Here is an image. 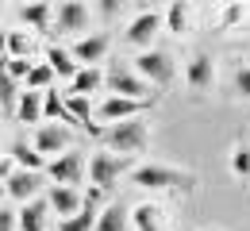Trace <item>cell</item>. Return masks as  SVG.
Returning <instances> with one entry per match:
<instances>
[{
    "label": "cell",
    "instance_id": "obj_33",
    "mask_svg": "<svg viewBox=\"0 0 250 231\" xmlns=\"http://www.w3.org/2000/svg\"><path fill=\"white\" fill-rule=\"evenodd\" d=\"M0 58H8V35L0 31Z\"/></svg>",
    "mask_w": 250,
    "mask_h": 231
},
{
    "label": "cell",
    "instance_id": "obj_25",
    "mask_svg": "<svg viewBox=\"0 0 250 231\" xmlns=\"http://www.w3.org/2000/svg\"><path fill=\"white\" fill-rule=\"evenodd\" d=\"M42 116H54V124H58V120H62V124H73V120H69V112H65V104L58 100V93H54V89L42 97Z\"/></svg>",
    "mask_w": 250,
    "mask_h": 231
},
{
    "label": "cell",
    "instance_id": "obj_22",
    "mask_svg": "<svg viewBox=\"0 0 250 231\" xmlns=\"http://www.w3.org/2000/svg\"><path fill=\"white\" fill-rule=\"evenodd\" d=\"M131 220H135V228H139V231H166L162 212H158L154 204H139V208L131 212Z\"/></svg>",
    "mask_w": 250,
    "mask_h": 231
},
{
    "label": "cell",
    "instance_id": "obj_28",
    "mask_svg": "<svg viewBox=\"0 0 250 231\" xmlns=\"http://www.w3.org/2000/svg\"><path fill=\"white\" fill-rule=\"evenodd\" d=\"M50 77H54V73H50V66H46V62H42V66H31L27 69V89H39V85H50Z\"/></svg>",
    "mask_w": 250,
    "mask_h": 231
},
{
    "label": "cell",
    "instance_id": "obj_12",
    "mask_svg": "<svg viewBox=\"0 0 250 231\" xmlns=\"http://www.w3.org/2000/svg\"><path fill=\"white\" fill-rule=\"evenodd\" d=\"M139 108H150L146 100H124V97H112L100 104V112H96V127L100 124H124V116H135Z\"/></svg>",
    "mask_w": 250,
    "mask_h": 231
},
{
    "label": "cell",
    "instance_id": "obj_7",
    "mask_svg": "<svg viewBox=\"0 0 250 231\" xmlns=\"http://www.w3.org/2000/svg\"><path fill=\"white\" fill-rule=\"evenodd\" d=\"M54 27H58V35L85 31V27H89V4H77V0L58 4V12H54Z\"/></svg>",
    "mask_w": 250,
    "mask_h": 231
},
{
    "label": "cell",
    "instance_id": "obj_27",
    "mask_svg": "<svg viewBox=\"0 0 250 231\" xmlns=\"http://www.w3.org/2000/svg\"><path fill=\"white\" fill-rule=\"evenodd\" d=\"M231 173L235 177H250V147H239L231 154Z\"/></svg>",
    "mask_w": 250,
    "mask_h": 231
},
{
    "label": "cell",
    "instance_id": "obj_32",
    "mask_svg": "<svg viewBox=\"0 0 250 231\" xmlns=\"http://www.w3.org/2000/svg\"><path fill=\"white\" fill-rule=\"evenodd\" d=\"M116 8H120V4H112V0H104V4H96V12H100V16H116Z\"/></svg>",
    "mask_w": 250,
    "mask_h": 231
},
{
    "label": "cell",
    "instance_id": "obj_18",
    "mask_svg": "<svg viewBox=\"0 0 250 231\" xmlns=\"http://www.w3.org/2000/svg\"><path fill=\"white\" fill-rule=\"evenodd\" d=\"M96 220H100L96 204H81V212H77V216L58 220V231H96Z\"/></svg>",
    "mask_w": 250,
    "mask_h": 231
},
{
    "label": "cell",
    "instance_id": "obj_4",
    "mask_svg": "<svg viewBox=\"0 0 250 231\" xmlns=\"http://www.w3.org/2000/svg\"><path fill=\"white\" fill-rule=\"evenodd\" d=\"M135 69H139L143 77H150L154 85H169V81L177 77V66H173V54H169V50H146V54H139V58H135Z\"/></svg>",
    "mask_w": 250,
    "mask_h": 231
},
{
    "label": "cell",
    "instance_id": "obj_24",
    "mask_svg": "<svg viewBox=\"0 0 250 231\" xmlns=\"http://www.w3.org/2000/svg\"><path fill=\"white\" fill-rule=\"evenodd\" d=\"M162 23H166V27H169L173 35H181V31L188 27V4H169V8H166V20H162Z\"/></svg>",
    "mask_w": 250,
    "mask_h": 231
},
{
    "label": "cell",
    "instance_id": "obj_11",
    "mask_svg": "<svg viewBox=\"0 0 250 231\" xmlns=\"http://www.w3.org/2000/svg\"><path fill=\"white\" fill-rule=\"evenodd\" d=\"M39 189H42V173H27V169L8 173V185H4V193L12 200H35Z\"/></svg>",
    "mask_w": 250,
    "mask_h": 231
},
{
    "label": "cell",
    "instance_id": "obj_13",
    "mask_svg": "<svg viewBox=\"0 0 250 231\" xmlns=\"http://www.w3.org/2000/svg\"><path fill=\"white\" fill-rule=\"evenodd\" d=\"M104 50H108V35H85V39L73 42L69 54H73V62H85V69H89L104 58Z\"/></svg>",
    "mask_w": 250,
    "mask_h": 231
},
{
    "label": "cell",
    "instance_id": "obj_20",
    "mask_svg": "<svg viewBox=\"0 0 250 231\" xmlns=\"http://www.w3.org/2000/svg\"><path fill=\"white\" fill-rule=\"evenodd\" d=\"M46 66H50V73H58V77H69V81H73V73H77V62H73V54H69V50H62V46H50V50H46Z\"/></svg>",
    "mask_w": 250,
    "mask_h": 231
},
{
    "label": "cell",
    "instance_id": "obj_30",
    "mask_svg": "<svg viewBox=\"0 0 250 231\" xmlns=\"http://www.w3.org/2000/svg\"><path fill=\"white\" fill-rule=\"evenodd\" d=\"M235 93L250 100V66H239V69H235Z\"/></svg>",
    "mask_w": 250,
    "mask_h": 231
},
{
    "label": "cell",
    "instance_id": "obj_29",
    "mask_svg": "<svg viewBox=\"0 0 250 231\" xmlns=\"http://www.w3.org/2000/svg\"><path fill=\"white\" fill-rule=\"evenodd\" d=\"M4 69H8V77H12V81H27L31 62H27V58H4Z\"/></svg>",
    "mask_w": 250,
    "mask_h": 231
},
{
    "label": "cell",
    "instance_id": "obj_23",
    "mask_svg": "<svg viewBox=\"0 0 250 231\" xmlns=\"http://www.w3.org/2000/svg\"><path fill=\"white\" fill-rule=\"evenodd\" d=\"M96 231H127V208L124 204H108L96 220Z\"/></svg>",
    "mask_w": 250,
    "mask_h": 231
},
{
    "label": "cell",
    "instance_id": "obj_16",
    "mask_svg": "<svg viewBox=\"0 0 250 231\" xmlns=\"http://www.w3.org/2000/svg\"><path fill=\"white\" fill-rule=\"evenodd\" d=\"M8 154L20 162V169H27V173H42V169H46V158H42L35 147H27V143H12Z\"/></svg>",
    "mask_w": 250,
    "mask_h": 231
},
{
    "label": "cell",
    "instance_id": "obj_26",
    "mask_svg": "<svg viewBox=\"0 0 250 231\" xmlns=\"http://www.w3.org/2000/svg\"><path fill=\"white\" fill-rule=\"evenodd\" d=\"M31 54V39L23 31H12L8 35V58H27Z\"/></svg>",
    "mask_w": 250,
    "mask_h": 231
},
{
    "label": "cell",
    "instance_id": "obj_1",
    "mask_svg": "<svg viewBox=\"0 0 250 231\" xmlns=\"http://www.w3.org/2000/svg\"><path fill=\"white\" fill-rule=\"evenodd\" d=\"M100 139L112 147V154H139V150H146L150 147V131H146V124L143 120H124V124H112L108 131H100Z\"/></svg>",
    "mask_w": 250,
    "mask_h": 231
},
{
    "label": "cell",
    "instance_id": "obj_2",
    "mask_svg": "<svg viewBox=\"0 0 250 231\" xmlns=\"http://www.w3.org/2000/svg\"><path fill=\"white\" fill-rule=\"evenodd\" d=\"M131 181L139 189H177V193H188L196 185L188 169H173V166H139L131 173Z\"/></svg>",
    "mask_w": 250,
    "mask_h": 231
},
{
    "label": "cell",
    "instance_id": "obj_17",
    "mask_svg": "<svg viewBox=\"0 0 250 231\" xmlns=\"http://www.w3.org/2000/svg\"><path fill=\"white\" fill-rule=\"evenodd\" d=\"M20 20L31 23L35 31H50V27H54V8H50V4H23V8H20Z\"/></svg>",
    "mask_w": 250,
    "mask_h": 231
},
{
    "label": "cell",
    "instance_id": "obj_6",
    "mask_svg": "<svg viewBox=\"0 0 250 231\" xmlns=\"http://www.w3.org/2000/svg\"><path fill=\"white\" fill-rule=\"evenodd\" d=\"M108 85H112V93L124 100H146V104H154V97H150V89H146V81H139L135 73H127L120 62L112 66V73H108Z\"/></svg>",
    "mask_w": 250,
    "mask_h": 231
},
{
    "label": "cell",
    "instance_id": "obj_5",
    "mask_svg": "<svg viewBox=\"0 0 250 231\" xmlns=\"http://www.w3.org/2000/svg\"><path fill=\"white\" fill-rule=\"evenodd\" d=\"M46 177H54V185L73 189V185L85 177V162H81V154H77V150H62L54 162H46Z\"/></svg>",
    "mask_w": 250,
    "mask_h": 231
},
{
    "label": "cell",
    "instance_id": "obj_15",
    "mask_svg": "<svg viewBox=\"0 0 250 231\" xmlns=\"http://www.w3.org/2000/svg\"><path fill=\"white\" fill-rule=\"evenodd\" d=\"M46 216H50L46 200H27V208L20 212V231H46Z\"/></svg>",
    "mask_w": 250,
    "mask_h": 231
},
{
    "label": "cell",
    "instance_id": "obj_19",
    "mask_svg": "<svg viewBox=\"0 0 250 231\" xmlns=\"http://www.w3.org/2000/svg\"><path fill=\"white\" fill-rule=\"evenodd\" d=\"M16 120L20 124H39L42 120V97L39 93H20V104H16Z\"/></svg>",
    "mask_w": 250,
    "mask_h": 231
},
{
    "label": "cell",
    "instance_id": "obj_3",
    "mask_svg": "<svg viewBox=\"0 0 250 231\" xmlns=\"http://www.w3.org/2000/svg\"><path fill=\"white\" fill-rule=\"evenodd\" d=\"M127 158L120 154H112V150H96L93 158H89V181H93V189H108L120 173H127Z\"/></svg>",
    "mask_w": 250,
    "mask_h": 231
},
{
    "label": "cell",
    "instance_id": "obj_10",
    "mask_svg": "<svg viewBox=\"0 0 250 231\" xmlns=\"http://www.w3.org/2000/svg\"><path fill=\"white\" fill-rule=\"evenodd\" d=\"M35 150L46 158V154H54L58 158V150L62 147H69V131H65V124H42L39 131H35V143H31Z\"/></svg>",
    "mask_w": 250,
    "mask_h": 231
},
{
    "label": "cell",
    "instance_id": "obj_14",
    "mask_svg": "<svg viewBox=\"0 0 250 231\" xmlns=\"http://www.w3.org/2000/svg\"><path fill=\"white\" fill-rule=\"evenodd\" d=\"M46 204L58 212V220H69V216L81 212V197H77V189H65V185H54L50 197H46Z\"/></svg>",
    "mask_w": 250,
    "mask_h": 231
},
{
    "label": "cell",
    "instance_id": "obj_21",
    "mask_svg": "<svg viewBox=\"0 0 250 231\" xmlns=\"http://www.w3.org/2000/svg\"><path fill=\"white\" fill-rule=\"evenodd\" d=\"M100 81H104V77H100V69H96V66L77 69V73H73V85H69V97H89Z\"/></svg>",
    "mask_w": 250,
    "mask_h": 231
},
{
    "label": "cell",
    "instance_id": "obj_8",
    "mask_svg": "<svg viewBox=\"0 0 250 231\" xmlns=\"http://www.w3.org/2000/svg\"><path fill=\"white\" fill-rule=\"evenodd\" d=\"M162 27V12L158 8H143L135 20H131V27H127V42L131 46H150V39L158 35Z\"/></svg>",
    "mask_w": 250,
    "mask_h": 231
},
{
    "label": "cell",
    "instance_id": "obj_31",
    "mask_svg": "<svg viewBox=\"0 0 250 231\" xmlns=\"http://www.w3.org/2000/svg\"><path fill=\"white\" fill-rule=\"evenodd\" d=\"M20 228V216L12 208H0V231H16Z\"/></svg>",
    "mask_w": 250,
    "mask_h": 231
},
{
    "label": "cell",
    "instance_id": "obj_9",
    "mask_svg": "<svg viewBox=\"0 0 250 231\" xmlns=\"http://www.w3.org/2000/svg\"><path fill=\"white\" fill-rule=\"evenodd\" d=\"M188 85L196 89V93H208L212 85H216V66H212V54H204V50H196L192 58H188V69H185Z\"/></svg>",
    "mask_w": 250,
    "mask_h": 231
}]
</instances>
